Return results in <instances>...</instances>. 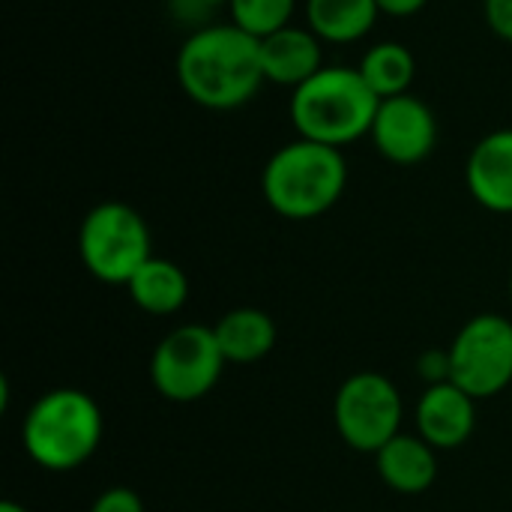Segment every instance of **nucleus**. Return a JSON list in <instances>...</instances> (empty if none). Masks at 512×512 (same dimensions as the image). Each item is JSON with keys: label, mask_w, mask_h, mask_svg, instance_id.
<instances>
[{"label": "nucleus", "mask_w": 512, "mask_h": 512, "mask_svg": "<svg viewBox=\"0 0 512 512\" xmlns=\"http://www.w3.org/2000/svg\"><path fill=\"white\" fill-rule=\"evenodd\" d=\"M414 417L423 441L435 450H456L477 429V399L453 381L432 384L423 390Z\"/></svg>", "instance_id": "obj_10"}, {"label": "nucleus", "mask_w": 512, "mask_h": 512, "mask_svg": "<svg viewBox=\"0 0 512 512\" xmlns=\"http://www.w3.org/2000/svg\"><path fill=\"white\" fill-rule=\"evenodd\" d=\"M420 378L426 381V387L450 381L453 378L450 351H429V354H423V360H420Z\"/></svg>", "instance_id": "obj_20"}, {"label": "nucleus", "mask_w": 512, "mask_h": 512, "mask_svg": "<svg viewBox=\"0 0 512 512\" xmlns=\"http://www.w3.org/2000/svg\"><path fill=\"white\" fill-rule=\"evenodd\" d=\"M378 9L384 15H393V18H408V15H417L429 0H375Z\"/></svg>", "instance_id": "obj_23"}, {"label": "nucleus", "mask_w": 512, "mask_h": 512, "mask_svg": "<svg viewBox=\"0 0 512 512\" xmlns=\"http://www.w3.org/2000/svg\"><path fill=\"white\" fill-rule=\"evenodd\" d=\"M348 186V165L339 147L297 138L279 147L264 171L261 192L282 219L306 222L330 213Z\"/></svg>", "instance_id": "obj_2"}, {"label": "nucleus", "mask_w": 512, "mask_h": 512, "mask_svg": "<svg viewBox=\"0 0 512 512\" xmlns=\"http://www.w3.org/2000/svg\"><path fill=\"white\" fill-rule=\"evenodd\" d=\"M231 0H174V12L180 15V18H207L213 9H219V6H228Z\"/></svg>", "instance_id": "obj_22"}, {"label": "nucleus", "mask_w": 512, "mask_h": 512, "mask_svg": "<svg viewBox=\"0 0 512 512\" xmlns=\"http://www.w3.org/2000/svg\"><path fill=\"white\" fill-rule=\"evenodd\" d=\"M402 393L381 372L351 375L333 402V420L339 438L357 453H378L402 432Z\"/></svg>", "instance_id": "obj_7"}, {"label": "nucleus", "mask_w": 512, "mask_h": 512, "mask_svg": "<svg viewBox=\"0 0 512 512\" xmlns=\"http://www.w3.org/2000/svg\"><path fill=\"white\" fill-rule=\"evenodd\" d=\"M369 135L387 162L411 168L432 156L438 144V120L423 99L402 93L381 99Z\"/></svg>", "instance_id": "obj_9"}, {"label": "nucleus", "mask_w": 512, "mask_h": 512, "mask_svg": "<svg viewBox=\"0 0 512 512\" xmlns=\"http://www.w3.org/2000/svg\"><path fill=\"white\" fill-rule=\"evenodd\" d=\"M357 69L378 99H390L411 90L417 75V60L402 42H378L363 54Z\"/></svg>", "instance_id": "obj_17"}, {"label": "nucleus", "mask_w": 512, "mask_h": 512, "mask_svg": "<svg viewBox=\"0 0 512 512\" xmlns=\"http://www.w3.org/2000/svg\"><path fill=\"white\" fill-rule=\"evenodd\" d=\"M78 255L93 279L105 285H129V279L153 258L150 228L135 207L102 201L87 210L81 222Z\"/></svg>", "instance_id": "obj_5"}, {"label": "nucleus", "mask_w": 512, "mask_h": 512, "mask_svg": "<svg viewBox=\"0 0 512 512\" xmlns=\"http://www.w3.org/2000/svg\"><path fill=\"white\" fill-rule=\"evenodd\" d=\"M228 360L216 342L213 327L183 324L156 345L150 357V381L168 402L189 405L213 393Z\"/></svg>", "instance_id": "obj_6"}, {"label": "nucleus", "mask_w": 512, "mask_h": 512, "mask_svg": "<svg viewBox=\"0 0 512 512\" xmlns=\"http://www.w3.org/2000/svg\"><path fill=\"white\" fill-rule=\"evenodd\" d=\"M87 512H144V501L129 486H108L99 492Z\"/></svg>", "instance_id": "obj_19"}, {"label": "nucleus", "mask_w": 512, "mask_h": 512, "mask_svg": "<svg viewBox=\"0 0 512 512\" xmlns=\"http://www.w3.org/2000/svg\"><path fill=\"white\" fill-rule=\"evenodd\" d=\"M483 12L495 36L512 42V0H483Z\"/></svg>", "instance_id": "obj_21"}, {"label": "nucleus", "mask_w": 512, "mask_h": 512, "mask_svg": "<svg viewBox=\"0 0 512 512\" xmlns=\"http://www.w3.org/2000/svg\"><path fill=\"white\" fill-rule=\"evenodd\" d=\"M261 63L267 81L297 90L324 69L321 39L309 27L288 24L261 39Z\"/></svg>", "instance_id": "obj_12"}, {"label": "nucleus", "mask_w": 512, "mask_h": 512, "mask_svg": "<svg viewBox=\"0 0 512 512\" xmlns=\"http://www.w3.org/2000/svg\"><path fill=\"white\" fill-rule=\"evenodd\" d=\"M471 198L489 213H512V129H495L480 138L465 162Z\"/></svg>", "instance_id": "obj_11"}, {"label": "nucleus", "mask_w": 512, "mask_h": 512, "mask_svg": "<svg viewBox=\"0 0 512 512\" xmlns=\"http://www.w3.org/2000/svg\"><path fill=\"white\" fill-rule=\"evenodd\" d=\"M297 0H231V24L246 30L255 39H264L291 24Z\"/></svg>", "instance_id": "obj_18"}, {"label": "nucleus", "mask_w": 512, "mask_h": 512, "mask_svg": "<svg viewBox=\"0 0 512 512\" xmlns=\"http://www.w3.org/2000/svg\"><path fill=\"white\" fill-rule=\"evenodd\" d=\"M381 99L354 66H324L291 93V123L300 138L348 147L369 135Z\"/></svg>", "instance_id": "obj_3"}, {"label": "nucleus", "mask_w": 512, "mask_h": 512, "mask_svg": "<svg viewBox=\"0 0 512 512\" xmlns=\"http://www.w3.org/2000/svg\"><path fill=\"white\" fill-rule=\"evenodd\" d=\"M21 441L39 468L51 474L75 471L102 444V411L84 390H48L30 405L21 423Z\"/></svg>", "instance_id": "obj_4"}, {"label": "nucleus", "mask_w": 512, "mask_h": 512, "mask_svg": "<svg viewBox=\"0 0 512 512\" xmlns=\"http://www.w3.org/2000/svg\"><path fill=\"white\" fill-rule=\"evenodd\" d=\"M510 297H512V273H510Z\"/></svg>", "instance_id": "obj_25"}, {"label": "nucleus", "mask_w": 512, "mask_h": 512, "mask_svg": "<svg viewBox=\"0 0 512 512\" xmlns=\"http://www.w3.org/2000/svg\"><path fill=\"white\" fill-rule=\"evenodd\" d=\"M381 9L375 0H306L309 30L321 42L351 45L369 36Z\"/></svg>", "instance_id": "obj_15"}, {"label": "nucleus", "mask_w": 512, "mask_h": 512, "mask_svg": "<svg viewBox=\"0 0 512 512\" xmlns=\"http://www.w3.org/2000/svg\"><path fill=\"white\" fill-rule=\"evenodd\" d=\"M132 303L147 315H174L189 300L186 273L168 258H150L126 285Z\"/></svg>", "instance_id": "obj_16"}, {"label": "nucleus", "mask_w": 512, "mask_h": 512, "mask_svg": "<svg viewBox=\"0 0 512 512\" xmlns=\"http://www.w3.org/2000/svg\"><path fill=\"white\" fill-rule=\"evenodd\" d=\"M0 512H27L21 504H15V501H3L0 504Z\"/></svg>", "instance_id": "obj_24"}, {"label": "nucleus", "mask_w": 512, "mask_h": 512, "mask_svg": "<svg viewBox=\"0 0 512 512\" xmlns=\"http://www.w3.org/2000/svg\"><path fill=\"white\" fill-rule=\"evenodd\" d=\"M450 351L453 384L477 402L492 399L512 387V321L483 312L462 324Z\"/></svg>", "instance_id": "obj_8"}, {"label": "nucleus", "mask_w": 512, "mask_h": 512, "mask_svg": "<svg viewBox=\"0 0 512 512\" xmlns=\"http://www.w3.org/2000/svg\"><path fill=\"white\" fill-rule=\"evenodd\" d=\"M378 477L399 495H423L438 480V450L420 435L399 432L375 453Z\"/></svg>", "instance_id": "obj_13"}, {"label": "nucleus", "mask_w": 512, "mask_h": 512, "mask_svg": "<svg viewBox=\"0 0 512 512\" xmlns=\"http://www.w3.org/2000/svg\"><path fill=\"white\" fill-rule=\"evenodd\" d=\"M216 342L225 354L228 363H258L264 360L273 348H276V324L267 312L243 306V309H231L225 312L216 324H213Z\"/></svg>", "instance_id": "obj_14"}, {"label": "nucleus", "mask_w": 512, "mask_h": 512, "mask_svg": "<svg viewBox=\"0 0 512 512\" xmlns=\"http://www.w3.org/2000/svg\"><path fill=\"white\" fill-rule=\"evenodd\" d=\"M180 90L201 108L231 111L255 99L264 78L261 39L237 24H204L177 51Z\"/></svg>", "instance_id": "obj_1"}]
</instances>
